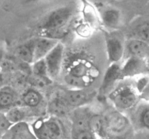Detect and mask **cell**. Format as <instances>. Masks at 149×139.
Instances as JSON below:
<instances>
[{
	"label": "cell",
	"mask_w": 149,
	"mask_h": 139,
	"mask_svg": "<svg viewBox=\"0 0 149 139\" xmlns=\"http://www.w3.org/2000/svg\"><path fill=\"white\" fill-rule=\"evenodd\" d=\"M31 126L37 139H64L63 126L55 117L36 119Z\"/></svg>",
	"instance_id": "cell-5"
},
{
	"label": "cell",
	"mask_w": 149,
	"mask_h": 139,
	"mask_svg": "<svg viewBox=\"0 0 149 139\" xmlns=\"http://www.w3.org/2000/svg\"><path fill=\"white\" fill-rule=\"evenodd\" d=\"M72 139H97L88 125L73 122L71 132Z\"/></svg>",
	"instance_id": "cell-19"
},
{
	"label": "cell",
	"mask_w": 149,
	"mask_h": 139,
	"mask_svg": "<svg viewBox=\"0 0 149 139\" xmlns=\"http://www.w3.org/2000/svg\"><path fill=\"white\" fill-rule=\"evenodd\" d=\"M15 102V97L13 91L7 87L1 88L0 91V106H1V111L13 107Z\"/></svg>",
	"instance_id": "cell-21"
},
{
	"label": "cell",
	"mask_w": 149,
	"mask_h": 139,
	"mask_svg": "<svg viewBox=\"0 0 149 139\" xmlns=\"http://www.w3.org/2000/svg\"><path fill=\"white\" fill-rule=\"evenodd\" d=\"M14 124L7 117L4 112H1L0 114V133L1 136L7 133Z\"/></svg>",
	"instance_id": "cell-25"
},
{
	"label": "cell",
	"mask_w": 149,
	"mask_h": 139,
	"mask_svg": "<svg viewBox=\"0 0 149 139\" xmlns=\"http://www.w3.org/2000/svg\"><path fill=\"white\" fill-rule=\"evenodd\" d=\"M88 128L96 136L97 139L106 138V127L103 116L98 114L90 115L88 120Z\"/></svg>",
	"instance_id": "cell-16"
},
{
	"label": "cell",
	"mask_w": 149,
	"mask_h": 139,
	"mask_svg": "<svg viewBox=\"0 0 149 139\" xmlns=\"http://www.w3.org/2000/svg\"><path fill=\"white\" fill-rule=\"evenodd\" d=\"M135 39H141L149 44V19L140 21L134 29Z\"/></svg>",
	"instance_id": "cell-22"
},
{
	"label": "cell",
	"mask_w": 149,
	"mask_h": 139,
	"mask_svg": "<svg viewBox=\"0 0 149 139\" xmlns=\"http://www.w3.org/2000/svg\"><path fill=\"white\" fill-rule=\"evenodd\" d=\"M70 109H71L61 96L52 99L48 105V112L52 115V117H55L65 116Z\"/></svg>",
	"instance_id": "cell-17"
},
{
	"label": "cell",
	"mask_w": 149,
	"mask_h": 139,
	"mask_svg": "<svg viewBox=\"0 0 149 139\" xmlns=\"http://www.w3.org/2000/svg\"><path fill=\"white\" fill-rule=\"evenodd\" d=\"M101 19L106 27L111 29H116L121 23L122 15L118 9L109 7L102 12Z\"/></svg>",
	"instance_id": "cell-15"
},
{
	"label": "cell",
	"mask_w": 149,
	"mask_h": 139,
	"mask_svg": "<svg viewBox=\"0 0 149 139\" xmlns=\"http://www.w3.org/2000/svg\"><path fill=\"white\" fill-rule=\"evenodd\" d=\"M21 100L25 106L29 108H34L40 104L42 100V96L37 90L34 89H29L23 93Z\"/></svg>",
	"instance_id": "cell-20"
},
{
	"label": "cell",
	"mask_w": 149,
	"mask_h": 139,
	"mask_svg": "<svg viewBox=\"0 0 149 139\" xmlns=\"http://www.w3.org/2000/svg\"><path fill=\"white\" fill-rule=\"evenodd\" d=\"M72 10L68 7H61L51 11L40 26L42 36L59 41L68 33V23Z\"/></svg>",
	"instance_id": "cell-2"
},
{
	"label": "cell",
	"mask_w": 149,
	"mask_h": 139,
	"mask_svg": "<svg viewBox=\"0 0 149 139\" xmlns=\"http://www.w3.org/2000/svg\"><path fill=\"white\" fill-rule=\"evenodd\" d=\"M59 41L49 38L41 37L34 39V61L45 59L52 50L58 45Z\"/></svg>",
	"instance_id": "cell-14"
},
{
	"label": "cell",
	"mask_w": 149,
	"mask_h": 139,
	"mask_svg": "<svg viewBox=\"0 0 149 139\" xmlns=\"http://www.w3.org/2000/svg\"><path fill=\"white\" fill-rule=\"evenodd\" d=\"M95 96L94 92L86 89H70L63 93L61 97L70 109H79L90 103Z\"/></svg>",
	"instance_id": "cell-7"
},
{
	"label": "cell",
	"mask_w": 149,
	"mask_h": 139,
	"mask_svg": "<svg viewBox=\"0 0 149 139\" xmlns=\"http://www.w3.org/2000/svg\"><path fill=\"white\" fill-rule=\"evenodd\" d=\"M134 109L135 112L132 115V120L133 127H136V131H149V101L141 104L138 103Z\"/></svg>",
	"instance_id": "cell-13"
},
{
	"label": "cell",
	"mask_w": 149,
	"mask_h": 139,
	"mask_svg": "<svg viewBox=\"0 0 149 139\" xmlns=\"http://www.w3.org/2000/svg\"><path fill=\"white\" fill-rule=\"evenodd\" d=\"M149 57V44L141 39L132 38L125 42V59L138 58L146 60Z\"/></svg>",
	"instance_id": "cell-10"
},
{
	"label": "cell",
	"mask_w": 149,
	"mask_h": 139,
	"mask_svg": "<svg viewBox=\"0 0 149 139\" xmlns=\"http://www.w3.org/2000/svg\"><path fill=\"white\" fill-rule=\"evenodd\" d=\"M17 54L23 62L33 64L34 61V39L20 45L17 49Z\"/></svg>",
	"instance_id": "cell-18"
},
{
	"label": "cell",
	"mask_w": 149,
	"mask_h": 139,
	"mask_svg": "<svg viewBox=\"0 0 149 139\" xmlns=\"http://www.w3.org/2000/svg\"><path fill=\"white\" fill-rule=\"evenodd\" d=\"M132 139H149V131H135Z\"/></svg>",
	"instance_id": "cell-26"
},
{
	"label": "cell",
	"mask_w": 149,
	"mask_h": 139,
	"mask_svg": "<svg viewBox=\"0 0 149 139\" xmlns=\"http://www.w3.org/2000/svg\"><path fill=\"white\" fill-rule=\"evenodd\" d=\"M99 74V69L93 63L84 58H78L69 66L64 80L72 89H87Z\"/></svg>",
	"instance_id": "cell-1"
},
{
	"label": "cell",
	"mask_w": 149,
	"mask_h": 139,
	"mask_svg": "<svg viewBox=\"0 0 149 139\" xmlns=\"http://www.w3.org/2000/svg\"><path fill=\"white\" fill-rule=\"evenodd\" d=\"M64 55L63 45L59 42L45 58L47 66L48 74L51 80L57 78L59 76L62 67Z\"/></svg>",
	"instance_id": "cell-8"
},
{
	"label": "cell",
	"mask_w": 149,
	"mask_h": 139,
	"mask_svg": "<svg viewBox=\"0 0 149 139\" xmlns=\"http://www.w3.org/2000/svg\"><path fill=\"white\" fill-rule=\"evenodd\" d=\"M1 139H37L30 124L21 122L14 124L10 131L1 136Z\"/></svg>",
	"instance_id": "cell-12"
},
{
	"label": "cell",
	"mask_w": 149,
	"mask_h": 139,
	"mask_svg": "<svg viewBox=\"0 0 149 139\" xmlns=\"http://www.w3.org/2000/svg\"><path fill=\"white\" fill-rule=\"evenodd\" d=\"M123 79L122 75V67L118 64H111L103 77L100 87V93L110 94L111 92L116 87V83Z\"/></svg>",
	"instance_id": "cell-11"
},
{
	"label": "cell",
	"mask_w": 149,
	"mask_h": 139,
	"mask_svg": "<svg viewBox=\"0 0 149 139\" xmlns=\"http://www.w3.org/2000/svg\"><path fill=\"white\" fill-rule=\"evenodd\" d=\"M146 64H147V66H148V69L149 71V57L146 59Z\"/></svg>",
	"instance_id": "cell-28"
},
{
	"label": "cell",
	"mask_w": 149,
	"mask_h": 139,
	"mask_svg": "<svg viewBox=\"0 0 149 139\" xmlns=\"http://www.w3.org/2000/svg\"><path fill=\"white\" fill-rule=\"evenodd\" d=\"M5 113L7 117L13 122V124L18 123L21 122H26V112L19 107L13 106L10 109H7V111L4 112Z\"/></svg>",
	"instance_id": "cell-24"
},
{
	"label": "cell",
	"mask_w": 149,
	"mask_h": 139,
	"mask_svg": "<svg viewBox=\"0 0 149 139\" xmlns=\"http://www.w3.org/2000/svg\"><path fill=\"white\" fill-rule=\"evenodd\" d=\"M149 74L146 60L138 58H129L126 59L122 66V75L124 78H130L137 76H146Z\"/></svg>",
	"instance_id": "cell-9"
},
{
	"label": "cell",
	"mask_w": 149,
	"mask_h": 139,
	"mask_svg": "<svg viewBox=\"0 0 149 139\" xmlns=\"http://www.w3.org/2000/svg\"><path fill=\"white\" fill-rule=\"evenodd\" d=\"M31 70L34 76L47 79V80H51L50 77H49L47 66L46 61L45 59L39 60V61L33 62L31 64Z\"/></svg>",
	"instance_id": "cell-23"
},
{
	"label": "cell",
	"mask_w": 149,
	"mask_h": 139,
	"mask_svg": "<svg viewBox=\"0 0 149 139\" xmlns=\"http://www.w3.org/2000/svg\"><path fill=\"white\" fill-rule=\"evenodd\" d=\"M40 1V0H25V1L27 3H31V2H35V1Z\"/></svg>",
	"instance_id": "cell-27"
},
{
	"label": "cell",
	"mask_w": 149,
	"mask_h": 139,
	"mask_svg": "<svg viewBox=\"0 0 149 139\" xmlns=\"http://www.w3.org/2000/svg\"><path fill=\"white\" fill-rule=\"evenodd\" d=\"M106 127V138L105 139H123L130 136L132 131V122L124 116L119 111L111 112L104 117Z\"/></svg>",
	"instance_id": "cell-4"
},
{
	"label": "cell",
	"mask_w": 149,
	"mask_h": 139,
	"mask_svg": "<svg viewBox=\"0 0 149 139\" xmlns=\"http://www.w3.org/2000/svg\"><path fill=\"white\" fill-rule=\"evenodd\" d=\"M106 52L111 64H118L125 56V42L119 32H111L106 38Z\"/></svg>",
	"instance_id": "cell-6"
},
{
	"label": "cell",
	"mask_w": 149,
	"mask_h": 139,
	"mask_svg": "<svg viewBox=\"0 0 149 139\" xmlns=\"http://www.w3.org/2000/svg\"><path fill=\"white\" fill-rule=\"evenodd\" d=\"M140 96L136 86L122 83L111 92L109 97L115 108L122 112L134 109L138 105Z\"/></svg>",
	"instance_id": "cell-3"
}]
</instances>
